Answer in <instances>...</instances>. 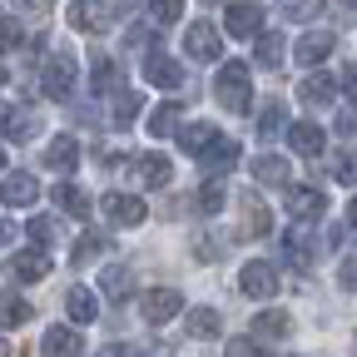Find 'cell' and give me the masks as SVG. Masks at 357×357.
Instances as JSON below:
<instances>
[{
  "mask_svg": "<svg viewBox=\"0 0 357 357\" xmlns=\"http://www.w3.org/2000/svg\"><path fill=\"white\" fill-rule=\"evenodd\" d=\"M89 84H95V95H109V89H119V65L109 55L95 60V75H89Z\"/></svg>",
  "mask_w": 357,
  "mask_h": 357,
  "instance_id": "31",
  "label": "cell"
},
{
  "mask_svg": "<svg viewBox=\"0 0 357 357\" xmlns=\"http://www.w3.org/2000/svg\"><path fill=\"white\" fill-rule=\"evenodd\" d=\"M223 30L238 35V40H258V30H263V10L253 6V0H238V6L223 10Z\"/></svg>",
  "mask_w": 357,
  "mask_h": 357,
  "instance_id": "8",
  "label": "cell"
},
{
  "mask_svg": "<svg viewBox=\"0 0 357 357\" xmlns=\"http://www.w3.org/2000/svg\"><path fill=\"white\" fill-rule=\"evenodd\" d=\"M144 79L159 84V89H178V84H184V65L169 60L164 50H149V55H144Z\"/></svg>",
  "mask_w": 357,
  "mask_h": 357,
  "instance_id": "9",
  "label": "cell"
},
{
  "mask_svg": "<svg viewBox=\"0 0 357 357\" xmlns=\"http://www.w3.org/2000/svg\"><path fill=\"white\" fill-rule=\"evenodd\" d=\"M0 84H6V70H0Z\"/></svg>",
  "mask_w": 357,
  "mask_h": 357,
  "instance_id": "54",
  "label": "cell"
},
{
  "mask_svg": "<svg viewBox=\"0 0 357 357\" xmlns=\"http://www.w3.org/2000/svg\"><path fill=\"white\" fill-rule=\"evenodd\" d=\"M65 312H70V323H95L100 318V303H95V293H89V288H70L65 293Z\"/></svg>",
  "mask_w": 357,
  "mask_h": 357,
  "instance_id": "22",
  "label": "cell"
},
{
  "mask_svg": "<svg viewBox=\"0 0 357 357\" xmlns=\"http://www.w3.org/2000/svg\"><path fill=\"white\" fill-rule=\"evenodd\" d=\"M283 258H288V268H312V258H318V238H312L307 229H288L283 234Z\"/></svg>",
  "mask_w": 357,
  "mask_h": 357,
  "instance_id": "10",
  "label": "cell"
},
{
  "mask_svg": "<svg viewBox=\"0 0 357 357\" xmlns=\"http://www.w3.org/2000/svg\"><path fill=\"white\" fill-rule=\"evenodd\" d=\"M100 253H105V238H100V234H84V238L70 248V263H75V268H84L89 258H100Z\"/></svg>",
  "mask_w": 357,
  "mask_h": 357,
  "instance_id": "37",
  "label": "cell"
},
{
  "mask_svg": "<svg viewBox=\"0 0 357 357\" xmlns=\"http://www.w3.org/2000/svg\"><path fill=\"white\" fill-rule=\"evenodd\" d=\"M229 357H268V347H258L253 337H234L229 342Z\"/></svg>",
  "mask_w": 357,
  "mask_h": 357,
  "instance_id": "41",
  "label": "cell"
},
{
  "mask_svg": "<svg viewBox=\"0 0 357 357\" xmlns=\"http://www.w3.org/2000/svg\"><path fill=\"white\" fill-rule=\"evenodd\" d=\"M288 144H293L303 159H318V154H323V144H328V134L312 124V119H303V124H293V129H288Z\"/></svg>",
  "mask_w": 357,
  "mask_h": 357,
  "instance_id": "19",
  "label": "cell"
},
{
  "mask_svg": "<svg viewBox=\"0 0 357 357\" xmlns=\"http://www.w3.org/2000/svg\"><path fill=\"white\" fill-rule=\"evenodd\" d=\"M6 268H10V278H20V283H40L45 273H50V253H45V248H25Z\"/></svg>",
  "mask_w": 357,
  "mask_h": 357,
  "instance_id": "12",
  "label": "cell"
},
{
  "mask_svg": "<svg viewBox=\"0 0 357 357\" xmlns=\"http://www.w3.org/2000/svg\"><path fill=\"white\" fill-rule=\"evenodd\" d=\"M283 134V105L273 100V105H263V114H258V139H278Z\"/></svg>",
  "mask_w": 357,
  "mask_h": 357,
  "instance_id": "35",
  "label": "cell"
},
{
  "mask_svg": "<svg viewBox=\"0 0 357 357\" xmlns=\"http://www.w3.org/2000/svg\"><path fill=\"white\" fill-rule=\"evenodd\" d=\"M15 45H20V25L0 20V50H15Z\"/></svg>",
  "mask_w": 357,
  "mask_h": 357,
  "instance_id": "45",
  "label": "cell"
},
{
  "mask_svg": "<svg viewBox=\"0 0 357 357\" xmlns=\"http://www.w3.org/2000/svg\"><path fill=\"white\" fill-rule=\"evenodd\" d=\"M134 174H139V184H144V189H164L169 178H174V169H169L164 154H144L139 164H134Z\"/></svg>",
  "mask_w": 357,
  "mask_h": 357,
  "instance_id": "23",
  "label": "cell"
},
{
  "mask_svg": "<svg viewBox=\"0 0 357 357\" xmlns=\"http://www.w3.org/2000/svg\"><path fill=\"white\" fill-rule=\"evenodd\" d=\"M40 89H45V100H55L65 105L75 95V55H50L40 70Z\"/></svg>",
  "mask_w": 357,
  "mask_h": 357,
  "instance_id": "2",
  "label": "cell"
},
{
  "mask_svg": "<svg viewBox=\"0 0 357 357\" xmlns=\"http://www.w3.org/2000/svg\"><path fill=\"white\" fill-rule=\"evenodd\" d=\"M268 229H273V213H268V204L258 194H243V238H263Z\"/></svg>",
  "mask_w": 357,
  "mask_h": 357,
  "instance_id": "18",
  "label": "cell"
},
{
  "mask_svg": "<svg viewBox=\"0 0 357 357\" xmlns=\"http://www.w3.org/2000/svg\"><path fill=\"white\" fill-rule=\"evenodd\" d=\"M109 20H114L109 0H75V6H70V25H75V30H84V35L109 30Z\"/></svg>",
  "mask_w": 357,
  "mask_h": 357,
  "instance_id": "5",
  "label": "cell"
},
{
  "mask_svg": "<svg viewBox=\"0 0 357 357\" xmlns=\"http://www.w3.org/2000/svg\"><path fill=\"white\" fill-rule=\"evenodd\" d=\"M213 95H218V105H223V109L248 114V105H253V79H248V65H243V60H229V65L218 70V79H213Z\"/></svg>",
  "mask_w": 357,
  "mask_h": 357,
  "instance_id": "1",
  "label": "cell"
},
{
  "mask_svg": "<svg viewBox=\"0 0 357 357\" xmlns=\"http://www.w3.org/2000/svg\"><path fill=\"white\" fill-rule=\"evenodd\" d=\"M342 89H347V100L357 105V70H347V75H342Z\"/></svg>",
  "mask_w": 357,
  "mask_h": 357,
  "instance_id": "46",
  "label": "cell"
},
{
  "mask_svg": "<svg viewBox=\"0 0 357 357\" xmlns=\"http://www.w3.org/2000/svg\"><path fill=\"white\" fill-rule=\"evenodd\" d=\"M218 328H223V318H218L213 307H194L189 312V333L194 337H218Z\"/></svg>",
  "mask_w": 357,
  "mask_h": 357,
  "instance_id": "32",
  "label": "cell"
},
{
  "mask_svg": "<svg viewBox=\"0 0 357 357\" xmlns=\"http://www.w3.org/2000/svg\"><path fill=\"white\" fill-rule=\"evenodd\" d=\"M45 164H50L55 174H70L79 164V144H75V134H55L50 149H45Z\"/></svg>",
  "mask_w": 357,
  "mask_h": 357,
  "instance_id": "21",
  "label": "cell"
},
{
  "mask_svg": "<svg viewBox=\"0 0 357 357\" xmlns=\"http://www.w3.org/2000/svg\"><path fill=\"white\" fill-rule=\"evenodd\" d=\"M347 223H352V229H357V199L347 204Z\"/></svg>",
  "mask_w": 357,
  "mask_h": 357,
  "instance_id": "50",
  "label": "cell"
},
{
  "mask_svg": "<svg viewBox=\"0 0 357 357\" xmlns=\"http://www.w3.org/2000/svg\"><path fill=\"white\" fill-rule=\"evenodd\" d=\"M238 288H243L248 298H273V293H278V268L263 263V258L243 263V268H238Z\"/></svg>",
  "mask_w": 357,
  "mask_h": 357,
  "instance_id": "4",
  "label": "cell"
},
{
  "mask_svg": "<svg viewBox=\"0 0 357 357\" xmlns=\"http://www.w3.org/2000/svg\"><path fill=\"white\" fill-rule=\"evenodd\" d=\"M357 129V114H337V134H352Z\"/></svg>",
  "mask_w": 357,
  "mask_h": 357,
  "instance_id": "48",
  "label": "cell"
},
{
  "mask_svg": "<svg viewBox=\"0 0 357 357\" xmlns=\"http://www.w3.org/2000/svg\"><path fill=\"white\" fill-rule=\"evenodd\" d=\"M178 109H184V105H159L154 114H149V134H154V139H169V134H178Z\"/></svg>",
  "mask_w": 357,
  "mask_h": 357,
  "instance_id": "29",
  "label": "cell"
},
{
  "mask_svg": "<svg viewBox=\"0 0 357 357\" xmlns=\"http://www.w3.org/2000/svg\"><path fill=\"white\" fill-rule=\"evenodd\" d=\"M218 139H223V134H218L213 124H178V144H184L194 159H204V154H208Z\"/></svg>",
  "mask_w": 357,
  "mask_h": 357,
  "instance_id": "20",
  "label": "cell"
},
{
  "mask_svg": "<svg viewBox=\"0 0 357 357\" xmlns=\"http://www.w3.org/2000/svg\"><path fill=\"white\" fill-rule=\"evenodd\" d=\"M178 307H184V293L178 288H149L144 303H139L144 323H169V318H178Z\"/></svg>",
  "mask_w": 357,
  "mask_h": 357,
  "instance_id": "6",
  "label": "cell"
},
{
  "mask_svg": "<svg viewBox=\"0 0 357 357\" xmlns=\"http://www.w3.org/2000/svg\"><path fill=\"white\" fill-rule=\"evenodd\" d=\"M0 357H20V347H15L10 337H0Z\"/></svg>",
  "mask_w": 357,
  "mask_h": 357,
  "instance_id": "49",
  "label": "cell"
},
{
  "mask_svg": "<svg viewBox=\"0 0 357 357\" xmlns=\"http://www.w3.org/2000/svg\"><path fill=\"white\" fill-rule=\"evenodd\" d=\"M333 45H337V40H333V30H307V35L298 40V50H293V55H298V65H307V70H312V65H323V60L333 55Z\"/></svg>",
  "mask_w": 357,
  "mask_h": 357,
  "instance_id": "13",
  "label": "cell"
},
{
  "mask_svg": "<svg viewBox=\"0 0 357 357\" xmlns=\"http://www.w3.org/2000/svg\"><path fill=\"white\" fill-rule=\"evenodd\" d=\"M30 134H35V114H30V109H15V114L6 119V139H15V144H25V139H30Z\"/></svg>",
  "mask_w": 357,
  "mask_h": 357,
  "instance_id": "36",
  "label": "cell"
},
{
  "mask_svg": "<svg viewBox=\"0 0 357 357\" xmlns=\"http://www.w3.org/2000/svg\"><path fill=\"white\" fill-rule=\"evenodd\" d=\"M253 178H258V184L283 189V184H288V159H278V154H258V159H253Z\"/></svg>",
  "mask_w": 357,
  "mask_h": 357,
  "instance_id": "25",
  "label": "cell"
},
{
  "mask_svg": "<svg viewBox=\"0 0 357 357\" xmlns=\"http://www.w3.org/2000/svg\"><path fill=\"white\" fill-rule=\"evenodd\" d=\"M100 288H105V298L124 303L129 288H134V273H129V268H105V273H100Z\"/></svg>",
  "mask_w": 357,
  "mask_h": 357,
  "instance_id": "28",
  "label": "cell"
},
{
  "mask_svg": "<svg viewBox=\"0 0 357 357\" xmlns=\"http://www.w3.org/2000/svg\"><path fill=\"white\" fill-rule=\"evenodd\" d=\"M342 6H347V10H357V0H342Z\"/></svg>",
  "mask_w": 357,
  "mask_h": 357,
  "instance_id": "53",
  "label": "cell"
},
{
  "mask_svg": "<svg viewBox=\"0 0 357 357\" xmlns=\"http://www.w3.org/2000/svg\"><path fill=\"white\" fill-rule=\"evenodd\" d=\"M6 204L10 208H30L35 199H40V184H35V174H25V169H15V174H6Z\"/></svg>",
  "mask_w": 357,
  "mask_h": 357,
  "instance_id": "16",
  "label": "cell"
},
{
  "mask_svg": "<svg viewBox=\"0 0 357 357\" xmlns=\"http://www.w3.org/2000/svg\"><path fill=\"white\" fill-rule=\"evenodd\" d=\"M10 234H15V229H10V223H0V243H6V238H10Z\"/></svg>",
  "mask_w": 357,
  "mask_h": 357,
  "instance_id": "51",
  "label": "cell"
},
{
  "mask_svg": "<svg viewBox=\"0 0 357 357\" xmlns=\"http://www.w3.org/2000/svg\"><path fill=\"white\" fill-rule=\"evenodd\" d=\"M234 164H238V144H234V139H218V144L204 154V169H208V174H229Z\"/></svg>",
  "mask_w": 357,
  "mask_h": 357,
  "instance_id": "27",
  "label": "cell"
},
{
  "mask_svg": "<svg viewBox=\"0 0 357 357\" xmlns=\"http://www.w3.org/2000/svg\"><path fill=\"white\" fill-rule=\"evenodd\" d=\"M30 303L20 298V293H0V328H20V323H30Z\"/></svg>",
  "mask_w": 357,
  "mask_h": 357,
  "instance_id": "26",
  "label": "cell"
},
{
  "mask_svg": "<svg viewBox=\"0 0 357 357\" xmlns=\"http://www.w3.org/2000/svg\"><path fill=\"white\" fill-rule=\"evenodd\" d=\"M105 357H139V347H129V342L124 347H105Z\"/></svg>",
  "mask_w": 357,
  "mask_h": 357,
  "instance_id": "47",
  "label": "cell"
},
{
  "mask_svg": "<svg viewBox=\"0 0 357 357\" xmlns=\"http://www.w3.org/2000/svg\"><path fill=\"white\" fill-rule=\"evenodd\" d=\"M55 229H60L55 218H30V238H35V248H50V243H55Z\"/></svg>",
  "mask_w": 357,
  "mask_h": 357,
  "instance_id": "40",
  "label": "cell"
},
{
  "mask_svg": "<svg viewBox=\"0 0 357 357\" xmlns=\"http://www.w3.org/2000/svg\"><path fill=\"white\" fill-rule=\"evenodd\" d=\"M105 218L114 223V229H139V223L149 218V208H144V199L139 194H105Z\"/></svg>",
  "mask_w": 357,
  "mask_h": 357,
  "instance_id": "3",
  "label": "cell"
},
{
  "mask_svg": "<svg viewBox=\"0 0 357 357\" xmlns=\"http://www.w3.org/2000/svg\"><path fill=\"white\" fill-rule=\"evenodd\" d=\"M55 204H60L70 218H89V199H84V189H75V184H60V189H55Z\"/></svg>",
  "mask_w": 357,
  "mask_h": 357,
  "instance_id": "30",
  "label": "cell"
},
{
  "mask_svg": "<svg viewBox=\"0 0 357 357\" xmlns=\"http://www.w3.org/2000/svg\"><path fill=\"white\" fill-rule=\"evenodd\" d=\"M288 333H293V318L283 307H268V312L253 318V342H283Z\"/></svg>",
  "mask_w": 357,
  "mask_h": 357,
  "instance_id": "14",
  "label": "cell"
},
{
  "mask_svg": "<svg viewBox=\"0 0 357 357\" xmlns=\"http://www.w3.org/2000/svg\"><path fill=\"white\" fill-rule=\"evenodd\" d=\"M223 199H229V194H223V184H218V178H208V184H199V194H194V208H199V213H218Z\"/></svg>",
  "mask_w": 357,
  "mask_h": 357,
  "instance_id": "33",
  "label": "cell"
},
{
  "mask_svg": "<svg viewBox=\"0 0 357 357\" xmlns=\"http://www.w3.org/2000/svg\"><path fill=\"white\" fill-rule=\"evenodd\" d=\"M337 283H342L347 293H357V258H342V263H337Z\"/></svg>",
  "mask_w": 357,
  "mask_h": 357,
  "instance_id": "43",
  "label": "cell"
},
{
  "mask_svg": "<svg viewBox=\"0 0 357 357\" xmlns=\"http://www.w3.org/2000/svg\"><path fill=\"white\" fill-rule=\"evenodd\" d=\"M298 100L312 105V109H328V105L337 100V79H333V75H307V79L298 84Z\"/></svg>",
  "mask_w": 357,
  "mask_h": 357,
  "instance_id": "15",
  "label": "cell"
},
{
  "mask_svg": "<svg viewBox=\"0 0 357 357\" xmlns=\"http://www.w3.org/2000/svg\"><path fill=\"white\" fill-rule=\"evenodd\" d=\"M0 174H6V149H0Z\"/></svg>",
  "mask_w": 357,
  "mask_h": 357,
  "instance_id": "52",
  "label": "cell"
},
{
  "mask_svg": "<svg viewBox=\"0 0 357 357\" xmlns=\"http://www.w3.org/2000/svg\"><path fill=\"white\" fill-rule=\"evenodd\" d=\"M278 10H283V20H312L323 10V0H278Z\"/></svg>",
  "mask_w": 357,
  "mask_h": 357,
  "instance_id": "38",
  "label": "cell"
},
{
  "mask_svg": "<svg viewBox=\"0 0 357 357\" xmlns=\"http://www.w3.org/2000/svg\"><path fill=\"white\" fill-rule=\"evenodd\" d=\"M184 50H189L194 60H218V55H223V35H218L208 20H194V25L184 30Z\"/></svg>",
  "mask_w": 357,
  "mask_h": 357,
  "instance_id": "7",
  "label": "cell"
},
{
  "mask_svg": "<svg viewBox=\"0 0 357 357\" xmlns=\"http://www.w3.org/2000/svg\"><path fill=\"white\" fill-rule=\"evenodd\" d=\"M288 213L298 218V223H307V218H323L328 213V194L323 189H288Z\"/></svg>",
  "mask_w": 357,
  "mask_h": 357,
  "instance_id": "11",
  "label": "cell"
},
{
  "mask_svg": "<svg viewBox=\"0 0 357 357\" xmlns=\"http://www.w3.org/2000/svg\"><path fill=\"white\" fill-rule=\"evenodd\" d=\"M139 109H144V100L134 95V89H124V95H114V124H119V129L139 119Z\"/></svg>",
  "mask_w": 357,
  "mask_h": 357,
  "instance_id": "34",
  "label": "cell"
},
{
  "mask_svg": "<svg viewBox=\"0 0 357 357\" xmlns=\"http://www.w3.org/2000/svg\"><path fill=\"white\" fill-rule=\"evenodd\" d=\"M283 55H288V45H283V35H278V30L258 35V45H253V60H258L263 70H278V65H283Z\"/></svg>",
  "mask_w": 357,
  "mask_h": 357,
  "instance_id": "24",
  "label": "cell"
},
{
  "mask_svg": "<svg viewBox=\"0 0 357 357\" xmlns=\"http://www.w3.org/2000/svg\"><path fill=\"white\" fill-rule=\"evenodd\" d=\"M333 174L342 178V184H357V154H337V164H333Z\"/></svg>",
  "mask_w": 357,
  "mask_h": 357,
  "instance_id": "42",
  "label": "cell"
},
{
  "mask_svg": "<svg viewBox=\"0 0 357 357\" xmlns=\"http://www.w3.org/2000/svg\"><path fill=\"white\" fill-rule=\"evenodd\" d=\"M40 352H45V357H79V352H84V342H79V333H75V328H45Z\"/></svg>",
  "mask_w": 357,
  "mask_h": 357,
  "instance_id": "17",
  "label": "cell"
},
{
  "mask_svg": "<svg viewBox=\"0 0 357 357\" xmlns=\"http://www.w3.org/2000/svg\"><path fill=\"white\" fill-rule=\"evenodd\" d=\"M149 15H154V25H174L184 15V0H149Z\"/></svg>",
  "mask_w": 357,
  "mask_h": 357,
  "instance_id": "39",
  "label": "cell"
},
{
  "mask_svg": "<svg viewBox=\"0 0 357 357\" xmlns=\"http://www.w3.org/2000/svg\"><path fill=\"white\" fill-rule=\"evenodd\" d=\"M50 6H55V0H15L20 15H50Z\"/></svg>",
  "mask_w": 357,
  "mask_h": 357,
  "instance_id": "44",
  "label": "cell"
}]
</instances>
